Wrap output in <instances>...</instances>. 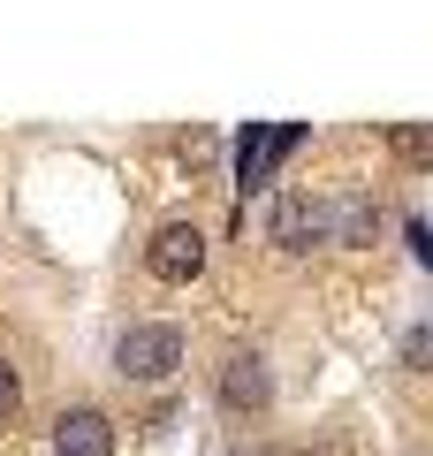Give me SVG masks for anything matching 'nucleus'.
<instances>
[{"label":"nucleus","mask_w":433,"mask_h":456,"mask_svg":"<svg viewBox=\"0 0 433 456\" xmlns=\"http://www.w3.org/2000/svg\"><path fill=\"white\" fill-rule=\"evenodd\" d=\"M16 403H23V380H16V365L0 358V419H16Z\"/></svg>","instance_id":"nucleus-8"},{"label":"nucleus","mask_w":433,"mask_h":456,"mask_svg":"<svg viewBox=\"0 0 433 456\" xmlns=\"http://www.w3.org/2000/svg\"><path fill=\"white\" fill-rule=\"evenodd\" d=\"M53 456H114V419L99 403H77L53 419Z\"/></svg>","instance_id":"nucleus-6"},{"label":"nucleus","mask_w":433,"mask_h":456,"mask_svg":"<svg viewBox=\"0 0 433 456\" xmlns=\"http://www.w3.org/2000/svg\"><path fill=\"white\" fill-rule=\"evenodd\" d=\"M266 244L289 251V259H305L312 244H327V228H320V198L312 191H282L274 198V221H266Z\"/></svg>","instance_id":"nucleus-3"},{"label":"nucleus","mask_w":433,"mask_h":456,"mask_svg":"<svg viewBox=\"0 0 433 456\" xmlns=\"http://www.w3.org/2000/svg\"><path fill=\"white\" fill-rule=\"evenodd\" d=\"M176 365H183V327L144 320V327H122V335H114V373L122 380L160 388V380H176Z\"/></svg>","instance_id":"nucleus-1"},{"label":"nucleus","mask_w":433,"mask_h":456,"mask_svg":"<svg viewBox=\"0 0 433 456\" xmlns=\"http://www.w3.org/2000/svg\"><path fill=\"white\" fill-rule=\"evenodd\" d=\"M396 152H403L411 167H426V160H433V137H426V122H396Z\"/></svg>","instance_id":"nucleus-7"},{"label":"nucleus","mask_w":433,"mask_h":456,"mask_svg":"<svg viewBox=\"0 0 433 456\" xmlns=\"http://www.w3.org/2000/svg\"><path fill=\"white\" fill-rule=\"evenodd\" d=\"M320 228H327V244H372L380 236V198H365V191L320 198Z\"/></svg>","instance_id":"nucleus-5"},{"label":"nucleus","mask_w":433,"mask_h":456,"mask_svg":"<svg viewBox=\"0 0 433 456\" xmlns=\"http://www.w3.org/2000/svg\"><path fill=\"white\" fill-rule=\"evenodd\" d=\"M221 403L243 411V419L274 403V365H266V350H228V365H221Z\"/></svg>","instance_id":"nucleus-4"},{"label":"nucleus","mask_w":433,"mask_h":456,"mask_svg":"<svg viewBox=\"0 0 433 456\" xmlns=\"http://www.w3.org/2000/svg\"><path fill=\"white\" fill-rule=\"evenodd\" d=\"M144 274L152 281H198L206 274V228L198 221H167V228H152V244H144Z\"/></svg>","instance_id":"nucleus-2"},{"label":"nucleus","mask_w":433,"mask_h":456,"mask_svg":"<svg viewBox=\"0 0 433 456\" xmlns=\"http://www.w3.org/2000/svg\"><path fill=\"white\" fill-rule=\"evenodd\" d=\"M320 456H342V449H320Z\"/></svg>","instance_id":"nucleus-9"}]
</instances>
